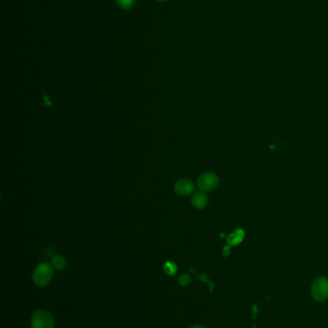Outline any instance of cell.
<instances>
[{"mask_svg":"<svg viewBox=\"0 0 328 328\" xmlns=\"http://www.w3.org/2000/svg\"><path fill=\"white\" fill-rule=\"evenodd\" d=\"M52 265L49 263H40L33 273V281L39 287L47 286L53 278Z\"/></svg>","mask_w":328,"mask_h":328,"instance_id":"cell-1","label":"cell"},{"mask_svg":"<svg viewBox=\"0 0 328 328\" xmlns=\"http://www.w3.org/2000/svg\"><path fill=\"white\" fill-rule=\"evenodd\" d=\"M32 328H54L55 323L53 316L46 310H38L31 317Z\"/></svg>","mask_w":328,"mask_h":328,"instance_id":"cell-2","label":"cell"},{"mask_svg":"<svg viewBox=\"0 0 328 328\" xmlns=\"http://www.w3.org/2000/svg\"><path fill=\"white\" fill-rule=\"evenodd\" d=\"M312 297L318 302H324L328 299V279L319 278L316 279L311 289Z\"/></svg>","mask_w":328,"mask_h":328,"instance_id":"cell-3","label":"cell"},{"mask_svg":"<svg viewBox=\"0 0 328 328\" xmlns=\"http://www.w3.org/2000/svg\"><path fill=\"white\" fill-rule=\"evenodd\" d=\"M219 184V177L214 173H204L197 179V186L203 192H209L215 189Z\"/></svg>","mask_w":328,"mask_h":328,"instance_id":"cell-4","label":"cell"},{"mask_svg":"<svg viewBox=\"0 0 328 328\" xmlns=\"http://www.w3.org/2000/svg\"><path fill=\"white\" fill-rule=\"evenodd\" d=\"M194 189H195L194 183L190 179H187V178L179 179L178 181L175 182V185H174L175 192L180 196L191 195Z\"/></svg>","mask_w":328,"mask_h":328,"instance_id":"cell-5","label":"cell"},{"mask_svg":"<svg viewBox=\"0 0 328 328\" xmlns=\"http://www.w3.org/2000/svg\"><path fill=\"white\" fill-rule=\"evenodd\" d=\"M192 204L197 209L204 208L208 204V196L203 191L197 192L192 197Z\"/></svg>","mask_w":328,"mask_h":328,"instance_id":"cell-6","label":"cell"},{"mask_svg":"<svg viewBox=\"0 0 328 328\" xmlns=\"http://www.w3.org/2000/svg\"><path fill=\"white\" fill-rule=\"evenodd\" d=\"M51 265L56 270H63L66 267V259L62 255H55L52 257Z\"/></svg>","mask_w":328,"mask_h":328,"instance_id":"cell-7","label":"cell"},{"mask_svg":"<svg viewBox=\"0 0 328 328\" xmlns=\"http://www.w3.org/2000/svg\"><path fill=\"white\" fill-rule=\"evenodd\" d=\"M137 0H116L118 7L124 10L131 9L132 7L136 4Z\"/></svg>","mask_w":328,"mask_h":328,"instance_id":"cell-8","label":"cell"},{"mask_svg":"<svg viewBox=\"0 0 328 328\" xmlns=\"http://www.w3.org/2000/svg\"><path fill=\"white\" fill-rule=\"evenodd\" d=\"M164 272L169 275V276H173L175 275V273L177 272V266L175 263L173 262H167L165 265H164Z\"/></svg>","mask_w":328,"mask_h":328,"instance_id":"cell-9","label":"cell"},{"mask_svg":"<svg viewBox=\"0 0 328 328\" xmlns=\"http://www.w3.org/2000/svg\"><path fill=\"white\" fill-rule=\"evenodd\" d=\"M179 284L181 285V286H187V285H189L190 284V282H191V278L188 276V275H183V276H181L180 278H179Z\"/></svg>","mask_w":328,"mask_h":328,"instance_id":"cell-10","label":"cell"},{"mask_svg":"<svg viewBox=\"0 0 328 328\" xmlns=\"http://www.w3.org/2000/svg\"><path fill=\"white\" fill-rule=\"evenodd\" d=\"M241 240H242V236H238L237 234H235V235L233 234V235H231V236L229 237L228 242H229L230 245H237L238 243L241 242Z\"/></svg>","mask_w":328,"mask_h":328,"instance_id":"cell-11","label":"cell"},{"mask_svg":"<svg viewBox=\"0 0 328 328\" xmlns=\"http://www.w3.org/2000/svg\"><path fill=\"white\" fill-rule=\"evenodd\" d=\"M159 2H165V1H168V0H157Z\"/></svg>","mask_w":328,"mask_h":328,"instance_id":"cell-12","label":"cell"},{"mask_svg":"<svg viewBox=\"0 0 328 328\" xmlns=\"http://www.w3.org/2000/svg\"><path fill=\"white\" fill-rule=\"evenodd\" d=\"M202 328V327H193V328Z\"/></svg>","mask_w":328,"mask_h":328,"instance_id":"cell-13","label":"cell"}]
</instances>
